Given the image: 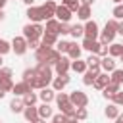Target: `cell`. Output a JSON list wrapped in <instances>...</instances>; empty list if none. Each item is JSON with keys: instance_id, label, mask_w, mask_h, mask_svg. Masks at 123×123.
Listing matches in <instances>:
<instances>
[{"instance_id": "6da1fadb", "label": "cell", "mask_w": 123, "mask_h": 123, "mask_svg": "<svg viewBox=\"0 0 123 123\" xmlns=\"http://www.w3.org/2000/svg\"><path fill=\"white\" fill-rule=\"evenodd\" d=\"M117 25H119V21L117 19H110L108 23H106V27H104V31L100 33V44H111L113 42V38H115V35H117Z\"/></svg>"}, {"instance_id": "7a4b0ae2", "label": "cell", "mask_w": 123, "mask_h": 123, "mask_svg": "<svg viewBox=\"0 0 123 123\" xmlns=\"http://www.w3.org/2000/svg\"><path fill=\"white\" fill-rule=\"evenodd\" d=\"M44 35V27L40 23H29L23 27V37L27 40H40Z\"/></svg>"}, {"instance_id": "3957f363", "label": "cell", "mask_w": 123, "mask_h": 123, "mask_svg": "<svg viewBox=\"0 0 123 123\" xmlns=\"http://www.w3.org/2000/svg\"><path fill=\"white\" fill-rule=\"evenodd\" d=\"M0 88L4 92L12 90L13 88V83H12V69L10 67H2L0 69Z\"/></svg>"}, {"instance_id": "277c9868", "label": "cell", "mask_w": 123, "mask_h": 123, "mask_svg": "<svg viewBox=\"0 0 123 123\" xmlns=\"http://www.w3.org/2000/svg\"><path fill=\"white\" fill-rule=\"evenodd\" d=\"M27 17L31 19V23L46 21V13H44L42 6H40V8H37V6H29V10H27Z\"/></svg>"}, {"instance_id": "5b68a950", "label": "cell", "mask_w": 123, "mask_h": 123, "mask_svg": "<svg viewBox=\"0 0 123 123\" xmlns=\"http://www.w3.org/2000/svg\"><path fill=\"white\" fill-rule=\"evenodd\" d=\"M69 102H71L75 108H86L88 96H86L85 92H81V90H73V92L69 94Z\"/></svg>"}, {"instance_id": "8992f818", "label": "cell", "mask_w": 123, "mask_h": 123, "mask_svg": "<svg viewBox=\"0 0 123 123\" xmlns=\"http://www.w3.org/2000/svg\"><path fill=\"white\" fill-rule=\"evenodd\" d=\"M27 38L25 37H13V40H12V50L17 54V56H23L25 52H27Z\"/></svg>"}, {"instance_id": "52a82bcc", "label": "cell", "mask_w": 123, "mask_h": 123, "mask_svg": "<svg viewBox=\"0 0 123 123\" xmlns=\"http://www.w3.org/2000/svg\"><path fill=\"white\" fill-rule=\"evenodd\" d=\"M98 35H100V31H98V23L88 19V21H86V25H85V38L96 40V38H98Z\"/></svg>"}, {"instance_id": "ba28073f", "label": "cell", "mask_w": 123, "mask_h": 123, "mask_svg": "<svg viewBox=\"0 0 123 123\" xmlns=\"http://www.w3.org/2000/svg\"><path fill=\"white\" fill-rule=\"evenodd\" d=\"M71 13H73V12L62 4V6H58V10H56V15H54V17H56L60 23H67V21L71 19Z\"/></svg>"}, {"instance_id": "9c48e42d", "label": "cell", "mask_w": 123, "mask_h": 123, "mask_svg": "<svg viewBox=\"0 0 123 123\" xmlns=\"http://www.w3.org/2000/svg\"><path fill=\"white\" fill-rule=\"evenodd\" d=\"M100 69H102V67H96V69H86V71L83 73V83H85L86 86H90V85H94V81H96V77L100 75Z\"/></svg>"}, {"instance_id": "30bf717a", "label": "cell", "mask_w": 123, "mask_h": 123, "mask_svg": "<svg viewBox=\"0 0 123 123\" xmlns=\"http://www.w3.org/2000/svg\"><path fill=\"white\" fill-rule=\"evenodd\" d=\"M69 83V75L67 73H63V75H58L56 79H52V88L56 90V92H62L63 90V86Z\"/></svg>"}, {"instance_id": "8fae6325", "label": "cell", "mask_w": 123, "mask_h": 123, "mask_svg": "<svg viewBox=\"0 0 123 123\" xmlns=\"http://www.w3.org/2000/svg\"><path fill=\"white\" fill-rule=\"evenodd\" d=\"M81 48L88 50L90 54H100V48H102V44H100L98 40H90V38H85V40H83V44H81Z\"/></svg>"}, {"instance_id": "7c38bea8", "label": "cell", "mask_w": 123, "mask_h": 123, "mask_svg": "<svg viewBox=\"0 0 123 123\" xmlns=\"http://www.w3.org/2000/svg\"><path fill=\"white\" fill-rule=\"evenodd\" d=\"M50 52H52V46H44V44H40V46L35 50V58H37V62H46L48 56H50Z\"/></svg>"}, {"instance_id": "4fadbf2b", "label": "cell", "mask_w": 123, "mask_h": 123, "mask_svg": "<svg viewBox=\"0 0 123 123\" xmlns=\"http://www.w3.org/2000/svg\"><path fill=\"white\" fill-rule=\"evenodd\" d=\"M35 69H37V73H38L40 77H46V79H50V81L54 79V77H52V65H48L46 62H38V65H37Z\"/></svg>"}, {"instance_id": "5bb4252c", "label": "cell", "mask_w": 123, "mask_h": 123, "mask_svg": "<svg viewBox=\"0 0 123 123\" xmlns=\"http://www.w3.org/2000/svg\"><path fill=\"white\" fill-rule=\"evenodd\" d=\"M110 83H111L110 75H108V73H100V75L96 77V81H94V85H92V86H94V88H98V90H104Z\"/></svg>"}, {"instance_id": "9a60e30c", "label": "cell", "mask_w": 123, "mask_h": 123, "mask_svg": "<svg viewBox=\"0 0 123 123\" xmlns=\"http://www.w3.org/2000/svg\"><path fill=\"white\" fill-rule=\"evenodd\" d=\"M33 88H31V85L29 83H25V81H21V83H17V85H13V88H12V92L15 94V96H25L27 92H31Z\"/></svg>"}, {"instance_id": "2e32d148", "label": "cell", "mask_w": 123, "mask_h": 123, "mask_svg": "<svg viewBox=\"0 0 123 123\" xmlns=\"http://www.w3.org/2000/svg\"><path fill=\"white\" fill-rule=\"evenodd\" d=\"M42 10H44V13H46V21H48V19H52V17L56 15L58 6H56V2H54V0H46V2L42 4Z\"/></svg>"}, {"instance_id": "e0dca14e", "label": "cell", "mask_w": 123, "mask_h": 123, "mask_svg": "<svg viewBox=\"0 0 123 123\" xmlns=\"http://www.w3.org/2000/svg\"><path fill=\"white\" fill-rule=\"evenodd\" d=\"M38 98L42 100V104H50L52 100H56V90H54V88H48V86H46V88H42V90H40Z\"/></svg>"}, {"instance_id": "ac0fdd59", "label": "cell", "mask_w": 123, "mask_h": 123, "mask_svg": "<svg viewBox=\"0 0 123 123\" xmlns=\"http://www.w3.org/2000/svg\"><path fill=\"white\" fill-rule=\"evenodd\" d=\"M71 67V62H69V58H60V62L54 65V69H56V73L58 75H63V73H67V69Z\"/></svg>"}, {"instance_id": "d6986e66", "label": "cell", "mask_w": 123, "mask_h": 123, "mask_svg": "<svg viewBox=\"0 0 123 123\" xmlns=\"http://www.w3.org/2000/svg\"><path fill=\"white\" fill-rule=\"evenodd\" d=\"M48 83H52V81H50V79H46V77L37 75L29 85H31V88H38V90H42V88H46V86H48Z\"/></svg>"}, {"instance_id": "ffe728a7", "label": "cell", "mask_w": 123, "mask_h": 123, "mask_svg": "<svg viewBox=\"0 0 123 123\" xmlns=\"http://www.w3.org/2000/svg\"><path fill=\"white\" fill-rule=\"evenodd\" d=\"M23 115H25L27 123H33L35 119H38V108H37V106H27V108L23 110Z\"/></svg>"}, {"instance_id": "44dd1931", "label": "cell", "mask_w": 123, "mask_h": 123, "mask_svg": "<svg viewBox=\"0 0 123 123\" xmlns=\"http://www.w3.org/2000/svg\"><path fill=\"white\" fill-rule=\"evenodd\" d=\"M115 92H119V85H117V83H110V85L102 90V96H104L106 100H111V98L115 96Z\"/></svg>"}, {"instance_id": "7402d4cb", "label": "cell", "mask_w": 123, "mask_h": 123, "mask_svg": "<svg viewBox=\"0 0 123 123\" xmlns=\"http://www.w3.org/2000/svg\"><path fill=\"white\" fill-rule=\"evenodd\" d=\"M25 108H27V106H25L23 98H13V100L10 102V110H12L13 113H23Z\"/></svg>"}, {"instance_id": "603a6c76", "label": "cell", "mask_w": 123, "mask_h": 123, "mask_svg": "<svg viewBox=\"0 0 123 123\" xmlns=\"http://www.w3.org/2000/svg\"><path fill=\"white\" fill-rule=\"evenodd\" d=\"M40 44H44V46L58 44V35H56V33H46V31H44V35H42V38H40Z\"/></svg>"}, {"instance_id": "cb8c5ba5", "label": "cell", "mask_w": 123, "mask_h": 123, "mask_svg": "<svg viewBox=\"0 0 123 123\" xmlns=\"http://www.w3.org/2000/svg\"><path fill=\"white\" fill-rule=\"evenodd\" d=\"M100 67H102L106 73H111V71L115 69V62H113V58H111V56H106V58H102V62H100Z\"/></svg>"}, {"instance_id": "d4e9b609", "label": "cell", "mask_w": 123, "mask_h": 123, "mask_svg": "<svg viewBox=\"0 0 123 123\" xmlns=\"http://www.w3.org/2000/svg\"><path fill=\"white\" fill-rule=\"evenodd\" d=\"M58 108H60V111H62L65 117H75V111H77V108H75L71 102H65V104L58 106Z\"/></svg>"}, {"instance_id": "484cf974", "label": "cell", "mask_w": 123, "mask_h": 123, "mask_svg": "<svg viewBox=\"0 0 123 123\" xmlns=\"http://www.w3.org/2000/svg\"><path fill=\"white\" fill-rule=\"evenodd\" d=\"M121 54H123V44H121V42H111L108 56H111V58H121Z\"/></svg>"}, {"instance_id": "4316f807", "label": "cell", "mask_w": 123, "mask_h": 123, "mask_svg": "<svg viewBox=\"0 0 123 123\" xmlns=\"http://www.w3.org/2000/svg\"><path fill=\"white\" fill-rule=\"evenodd\" d=\"M67 56H69V60H79L81 58V46L77 42H71V46L67 50Z\"/></svg>"}, {"instance_id": "83f0119b", "label": "cell", "mask_w": 123, "mask_h": 123, "mask_svg": "<svg viewBox=\"0 0 123 123\" xmlns=\"http://www.w3.org/2000/svg\"><path fill=\"white\" fill-rule=\"evenodd\" d=\"M71 69H73L75 73H85V71L88 69V65H86V62H83V60H73V62H71Z\"/></svg>"}, {"instance_id": "f1b7e54d", "label": "cell", "mask_w": 123, "mask_h": 123, "mask_svg": "<svg viewBox=\"0 0 123 123\" xmlns=\"http://www.w3.org/2000/svg\"><path fill=\"white\" fill-rule=\"evenodd\" d=\"M38 117H42V119L54 117V111H52L50 104H42V106H38Z\"/></svg>"}, {"instance_id": "f546056e", "label": "cell", "mask_w": 123, "mask_h": 123, "mask_svg": "<svg viewBox=\"0 0 123 123\" xmlns=\"http://www.w3.org/2000/svg\"><path fill=\"white\" fill-rule=\"evenodd\" d=\"M100 62H102V58H100L98 54H90V56L86 58V65H88V69H96V67H100Z\"/></svg>"}, {"instance_id": "4dcf8cb0", "label": "cell", "mask_w": 123, "mask_h": 123, "mask_svg": "<svg viewBox=\"0 0 123 123\" xmlns=\"http://www.w3.org/2000/svg\"><path fill=\"white\" fill-rule=\"evenodd\" d=\"M104 113H106V117H108V119H117V115H119V106L110 104V106L104 110Z\"/></svg>"}, {"instance_id": "1f68e13d", "label": "cell", "mask_w": 123, "mask_h": 123, "mask_svg": "<svg viewBox=\"0 0 123 123\" xmlns=\"http://www.w3.org/2000/svg\"><path fill=\"white\" fill-rule=\"evenodd\" d=\"M77 17H79V19H83V21H88V17H90V6L81 4V8L77 10Z\"/></svg>"}, {"instance_id": "d6a6232c", "label": "cell", "mask_w": 123, "mask_h": 123, "mask_svg": "<svg viewBox=\"0 0 123 123\" xmlns=\"http://www.w3.org/2000/svg\"><path fill=\"white\" fill-rule=\"evenodd\" d=\"M58 29H60V21H58L56 17H52V19L46 21V29H44L46 33H56V35H58Z\"/></svg>"}, {"instance_id": "836d02e7", "label": "cell", "mask_w": 123, "mask_h": 123, "mask_svg": "<svg viewBox=\"0 0 123 123\" xmlns=\"http://www.w3.org/2000/svg\"><path fill=\"white\" fill-rule=\"evenodd\" d=\"M60 58H62V54H60V52H58L56 48H52V52H50V56H48V60H46V63L54 67V65H56V63L60 62Z\"/></svg>"}, {"instance_id": "e575fe53", "label": "cell", "mask_w": 123, "mask_h": 123, "mask_svg": "<svg viewBox=\"0 0 123 123\" xmlns=\"http://www.w3.org/2000/svg\"><path fill=\"white\" fill-rule=\"evenodd\" d=\"M73 38H79V37H85V27L83 25H71V33H69Z\"/></svg>"}, {"instance_id": "d590c367", "label": "cell", "mask_w": 123, "mask_h": 123, "mask_svg": "<svg viewBox=\"0 0 123 123\" xmlns=\"http://www.w3.org/2000/svg\"><path fill=\"white\" fill-rule=\"evenodd\" d=\"M37 100H38V96L31 90V92H27L25 96H23V102H25V106H35L37 104Z\"/></svg>"}, {"instance_id": "8d00e7d4", "label": "cell", "mask_w": 123, "mask_h": 123, "mask_svg": "<svg viewBox=\"0 0 123 123\" xmlns=\"http://www.w3.org/2000/svg\"><path fill=\"white\" fill-rule=\"evenodd\" d=\"M37 75H38V73H37V69H35V67H33V69L29 67V69H25V71H23V81H25V83H31Z\"/></svg>"}, {"instance_id": "74e56055", "label": "cell", "mask_w": 123, "mask_h": 123, "mask_svg": "<svg viewBox=\"0 0 123 123\" xmlns=\"http://www.w3.org/2000/svg\"><path fill=\"white\" fill-rule=\"evenodd\" d=\"M110 79H111V83H117V85H121V83H123V69H113Z\"/></svg>"}, {"instance_id": "f35d334b", "label": "cell", "mask_w": 123, "mask_h": 123, "mask_svg": "<svg viewBox=\"0 0 123 123\" xmlns=\"http://www.w3.org/2000/svg\"><path fill=\"white\" fill-rule=\"evenodd\" d=\"M62 4H63L65 8H69L71 12H77V10L81 8V4H79V0H62Z\"/></svg>"}, {"instance_id": "ab89813d", "label": "cell", "mask_w": 123, "mask_h": 123, "mask_svg": "<svg viewBox=\"0 0 123 123\" xmlns=\"http://www.w3.org/2000/svg\"><path fill=\"white\" fill-rule=\"evenodd\" d=\"M69 46H71V42H69V40H62V42H58V44H56V50H58L60 54H63V52L67 54Z\"/></svg>"}, {"instance_id": "60d3db41", "label": "cell", "mask_w": 123, "mask_h": 123, "mask_svg": "<svg viewBox=\"0 0 123 123\" xmlns=\"http://www.w3.org/2000/svg\"><path fill=\"white\" fill-rule=\"evenodd\" d=\"M111 13H113V19H123V4H115Z\"/></svg>"}, {"instance_id": "b9f144b4", "label": "cell", "mask_w": 123, "mask_h": 123, "mask_svg": "<svg viewBox=\"0 0 123 123\" xmlns=\"http://www.w3.org/2000/svg\"><path fill=\"white\" fill-rule=\"evenodd\" d=\"M56 102H58V106L69 102V94H65V92H58V94H56Z\"/></svg>"}, {"instance_id": "7bdbcfd3", "label": "cell", "mask_w": 123, "mask_h": 123, "mask_svg": "<svg viewBox=\"0 0 123 123\" xmlns=\"http://www.w3.org/2000/svg\"><path fill=\"white\" fill-rule=\"evenodd\" d=\"M75 117H77L79 121L86 119V117H88V111H86V108H77V111H75Z\"/></svg>"}, {"instance_id": "ee69618b", "label": "cell", "mask_w": 123, "mask_h": 123, "mask_svg": "<svg viewBox=\"0 0 123 123\" xmlns=\"http://www.w3.org/2000/svg\"><path fill=\"white\" fill-rule=\"evenodd\" d=\"M12 50V44L10 42H6V40H2L0 38V56H4V54H8Z\"/></svg>"}, {"instance_id": "f6af8a7d", "label": "cell", "mask_w": 123, "mask_h": 123, "mask_svg": "<svg viewBox=\"0 0 123 123\" xmlns=\"http://www.w3.org/2000/svg\"><path fill=\"white\" fill-rule=\"evenodd\" d=\"M69 33H71V25H69V23H60L58 35H69Z\"/></svg>"}, {"instance_id": "bcb514c9", "label": "cell", "mask_w": 123, "mask_h": 123, "mask_svg": "<svg viewBox=\"0 0 123 123\" xmlns=\"http://www.w3.org/2000/svg\"><path fill=\"white\" fill-rule=\"evenodd\" d=\"M111 100H113V104H115V106H123V92H121V90H119V92H115V96H113Z\"/></svg>"}, {"instance_id": "7dc6e473", "label": "cell", "mask_w": 123, "mask_h": 123, "mask_svg": "<svg viewBox=\"0 0 123 123\" xmlns=\"http://www.w3.org/2000/svg\"><path fill=\"white\" fill-rule=\"evenodd\" d=\"M52 121H54V123H65V121H67V117L60 111V113H56V115L52 117Z\"/></svg>"}, {"instance_id": "c3c4849f", "label": "cell", "mask_w": 123, "mask_h": 123, "mask_svg": "<svg viewBox=\"0 0 123 123\" xmlns=\"http://www.w3.org/2000/svg\"><path fill=\"white\" fill-rule=\"evenodd\" d=\"M27 46L33 48V50H37V48L40 46V40H27Z\"/></svg>"}, {"instance_id": "681fc988", "label": "cell", "mask_w": 123, "mask_h": 123, "mask_svg": "<svg viewBox=\"0 0 123 123\" xmlns=\"http://www.w3.org/2000/svg\"><path fill=\"white\" fill-rule=\"evenodd\" d=\"M117 35L123 37V21H119V25H117Z\"/></svg>"}, {"instance_id": "f907efd6", "label": "cell", "mask_w": 123, "mask_h": 123, "mask_svg": "<svg viewBox=\"0 0 123 123\" xmlns=\"http://www.w3.org/2000/svg\"><path fill=\"white\" fill-rule=\"evenodd\" d=\"M65 123H79V119H77V117H67Z\"/></svg>"}, {"instance_id": "816d5d0a", "label": "cell", "mask_w": 123, "mask_h": 123, "mask_svg": "<svg viewBox=\"0 0 123 123\" xmlns=\"http://www.w3.org/2000/svg\"><path fill=\"white\" fill-rule=\"evenodd\" d=\"M115 123H123V113H119V115H117V119H115Z\"/></svg>"}, {"instance_id": "f5cc1de1", "label": "cell", "mask_w": 123, "mask_h": 123, "mask_svg": "<svg viewBox=\"0 0 123 123\" xmlns=\"http://www.w3.org/2000/svg\"><path fill=\"white\" fill-rule=\"evenodd\" d=\"M33 123H46V119H42V117H38V119H35Z\"/></svg>"}, {"instance_id": "db71d44e", "label": "cell", "mask_w": 123, "mask_h": 123, "mask_svg": "<svg viewBox=\"0 0 123 123\" xmlns=\"http://www.w3.org/2000/svg\"><path fill=\"white\" fill-rule=\"evenodd\" d=\"M92 2H94V0H83V4H85V6H90Z\"/></svg>"}, {"instance_id": "11a10c76", "label": "cell", "mask_w": 123, "mask_h": 123, "mask_svg": "<svg viewBox=\"0 0 123 123\" xmlns=\"http://www.w3.org/2000/svg\"><path fill=\"white\" fill-rule=\"evenodd\" d=\"M23 2H25L27 6H33V4H35V0H23Z\"/></svg>"}, {"instance_id": "9f6ffc18", "label": "cell", "mask_w": 123, "mask_h": 123, "mask_svg": "<svg viewBox=\"0 0 123 123\" xmlns=\"http://www.w3.org/2000/svg\"><path fill=\"white\" fill-rule=\"evenodd\" d=\"M6 2H8V0H0V10H2L4 6H6Z\"/></svg>"}, {"instance_id": "6f0895ef", "label": "cell", "mask_w": 123, "mask_h": 123, "mask_svg": "<svg viewBox=\"0 0 123 123\" xmlns=\"http://www.w3.org/2000/svg\"><path fill=\"white\" fill-rule=\"evenodd\" d=\"M4 96H6V92H4V90H2V88H0V100H2V98H4Z\"/></svg>"}, {"instance_id": "680465c9", "label": "cell", "mask_w": 123, "mask_h": 123, "mask_svg": "<svg viewBox=\"0 0 123 123\" xmlns=\"http://www.w3.org/2000/svg\"><path fill=\"white\" fill-rule=\"evenodd\" d=\"M4 15H6V13H4V12H2V10H0V21H2V19H4Z\"/></svg>"}, {"instance_id": "91938a15", "label": "cell", "mask_w": 123, "mask_h": 123, "mask_svg": "<svg viewBox=\"0 0 123 123\" xmlns=\"http://www.w3.org/2000/svg\"><path fill=\"white\" fill-rule=\"evenodd\" d=\"M111 2H115V4H121V2H123V0H111Z\"/></svg>"}, {"instance_id": "94428289", "label": "cell", "mask_w": 123, "mask_h": 123, "mask_svg": "<svg viewBox=\"0 0 123 123\" xmlns=\"http://www.w3.org/2000/svg\"><path fill=\"white\" fill-rule=\"evenodd\" d=\"M0 69H2V56H0Z\"/></svg>"}, {"instance_id": "6125c7cd", "label": "cell", "mask_w": 123, "mask_h": 123, "mask_svg": "<svg viewBox=\"0 0 123 123\" xmlns=\"http://www.w3.org/2000/svg\"><path fill=\"white\" fill-rule=\"evenodd\" d=\"M119 60H121V62H123V54H121V58H119Z\"/></svg>"}, {"instance_id": "be15d7a7", "label": "cell", "mask_w": 123, "mask_h": 123, "mask_svg": "<svg viewBox=\"0 0 123 123\" xmlns=\"http://www.w3.org/2000/svg\"><path fill=\"white\" fill-rule=\"evenodd\" d=\"M52 123H54V121H52Z\"/></svg>"}, {"instance_id": "e7e4bbea", "label": "cell", "mask_w": 123, "mask_h": 123, "mask_svg": "<svg viewBox=\"0 0 123 123\" xmlns=\"http://www.w3.org/2000/svg\"><path fill=\"white\" fill-rule=\"evenodd\" d=\"M121 44H123V42H121Z\"/></svg>"}]
</instances>
